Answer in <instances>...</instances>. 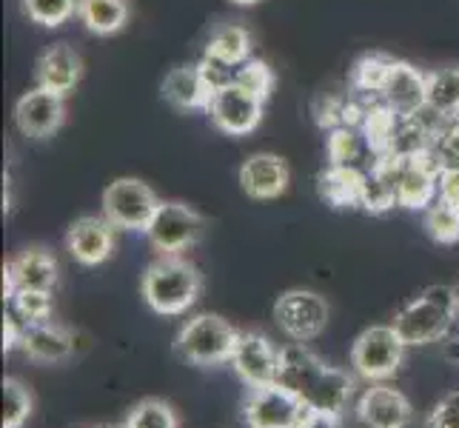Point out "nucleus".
<instances>
[{"instance_id": "obj_1", "label": "nucleus", "mask_w": 459, "mask_h": 428, "mask_svg": "<svg viewBox=\"0 0 459 428\" xmlns=\"http://www.w3.org/2000/svg\"><path fill=\"white\" fill-rule=\"evenodd\" d=\"M277 386L286 389L291 397L306 406V411H328L342 415L348 400L354 397L357 380L316 357L306 343H294L280 348V371Z\"/></svg>"}, {"instance_id": "obj_2", "label": "nucleus", "mask_w": 459, "mask_h": 428, "mask_svg": "<svg viewBox=\"0 0 459 428\" xmlns=\"http://www.w3.org/2000/svg\"><path fill=\"white\" fill-rule=\"evenodd\" d=\"M146 306L154 314L178 317L192 309L203 294L200 268L183 255H160L152 260L140 283Z\"/></svg>"}, {"instance_id": "obj_3", "label": "nucleus", "mask_w": 459, "mask_h": 428, "mask_svg": "<svg viewBox=\"0 0 459 428\" xmlns=\"http://www.w3.org/2000/svg\"><path fill=\"white\" fill-rule=\"evenodd\" d=\"M456 320L459 309L454 285H429L420 297L394 314L391 326L405 345H429L446 337Z\"/></svg>"}, {"instance_id": "obj_4", "label": "nucleus", "mask_w": 459, "mask_h": 428, "mask_svg": "<svg viewBox=\"0 0 459 428\" xmlns=\"http://www.w3.org/2000/svg\"><path fill=\"white\" fill-rule=\"evenodd\" d=\"M240 335L243 331L234 328V323H229L223 314L203 311L183 323L178 340H174V352L192 366H226L234 357Z\"/></svg>"}, {"instance_id": "obj_5", "label": "nucleus", "mask_w": 459, "mask_h": 428, "mask_svg": "<svg viewBox=\"0 0 459 428\" xmlns=\"http://www.w3.org/2000/svg\"><path fill=\"white\" fill-rule=\"evenodd\" d=\"M205 231V217L183 200H160L152 223L146 226V240L157 255H183L195 249Z\"/></svg>"}, {"instance_id": "obj_6", "label": "nucleus", "mask_w": 459, "mask_h": 428, "mask_svg": "<svg viewBox=\"0 0 459 428\" xmlns=\"http://www.w3.org/2000/svg\"><path fill=\"white\" fill-rule=\"evenodd\" d=\"M405 348L394 326H371L351 345V369L366 383H385L403 369Z\"/></svg>"}, {"instance_id": "obj_7", "label": "nucleus", "mask_w": 459, "mask_h": 428, "mask_svg": "<svg viewBox=\"0 0 459 428\" xmlns=\"http://www.w3.org/2000/svg\"><path fill=\"white\" fill-rule=\"evenodd\" d=\"M103 217L120 231H146L160 205L154 188L140 178H117L103 188Z\"/></svg>"}, {"instance_id": "obj_8", "label": "nucleus", "mask_w": 459, "mask_h": 428, "mask_svg": "<svg viewBox=\"0 0 459 428\" xmlns=\"http://www.w3.org/2000/svg\"><path fill=\"white\" fill-rule=\"evenodd\" d=\"M328 300L311 289H289L274 303V320L294 343L320 337L328 326Z\"/></svg>"}, {"instance_id": "obj_9", "label": "nucleus", "mask_w": 459, "mask_h": 428, "mask_svg": "<svg viewBox=\"0 0 459 428\" xmlns=\"http://www.w3.org/2000/svg\"><path fill=\"white\" fill-rule=\"evenodd\" d=\"M263 100L257 94L246 92L243 86L229 83L223 89L214 92V98L209 103V115L212 123L217 126L220 132L229 137H246L260 126L263 120Z\"/></svg>"}, {"instance_id": "obj_10", "label": "nucleus", "mask_w": 459, "mask_h": 428, "mask_svg": "<svg viewBox=\"0 0 459 428\" xmlns=\"http://www.w3.org/2000/svg\"><path fill=\"white\" fill-rule=\"evenodd\" d=\"M303 415L306 406L277 383L248 389L243 400V420L248 428H297Z\"/></svg>"}, {"instance_id": "obj_11", "label": "nucleus", "mask_w": 459, "mask_h": 428, "mask_svg": "<svg viewBox=\"0 0 459 428\" xmlns=\"http://www.w3.org/2000/svg\"><path fill=\"white\" fill-rule=\"evenodd\" d=\"M231 366L248 389L274 386L280 371V348L263 331H243L237 340Z\"/></svg>"}, {"instance_id": "obj_12", "label": "nucleus", "mask_w": 459, "mask_h": 428, "mask_svg": "<svg viewBox=\"0 0 459 428\" xmlns=\"http://www.w3.org/2000/svg\"><path fill=\"white\" fill-rule=\"evenodd\" d=\"M63 120H66V98H60L49 89L35 86L21 94L18 103H14V123L31 140L52 137L63 126Z\"/></svg>"}, {"instance_id": "obj_13", "label": "nucleus", "mask_w": 459, "mask_h": 428, "mask_svg": "<svg viewBox=\"0 0 459 428\" xmlns=\"http://www.w3.org/2000/svg\"><path fill=\"white\" fill-rule=\"evenodd\" d=\"M357 420L366 428H408L414 423V406L400 389L371 383L357 400Z\"/></svg>"}, {"instance_id": "obj_14", "label": "nucleus", "mask_w": 459, "mask_h": 428, "mask_svg": "<svg viewBox=\"0 0 459 428\" xmlns=\"http://www.w3.org/2000/svg\"><path fill=\"white\" fill-rule=\"evenodd\" d=\"M117 229L100 214L77 217L66 231V249L81 266H100L112 258Z\"/></svg>"}, {"instance_id": "obj_15", "label": "nucleus", "mask_w": 459, "mask_h": 428, "mask_svg": "<svg viewBox=\"0 0 459 428\" xmlns=\"http://www.w3.org/2000/svg\"><path fill=\"white\" fill-rule=\"evenodd\" d=\"M237 178H240L243 192L251 200H274L289 188L291 169L280 154L257 152V154L246 157L240 171H237Z\"/></svg>"}, {"instance_id": "obj_16", "label": "nucleus", "mask_w": 459, "mask_h": 428, "mask_svg": "<svg viewBox=\"0 0 459 428\" xmlns=\"http://www.w3.org/2000/svg\"><path fill=\"white\" fill-rule=\"evenodd\" d=\"M160 94L178 112H209L214 89L205 81L200 63H180V66L169 69V74L163 77Z\"/></svg>"}, {"instance_id": "obj_17", "label": "nucleus", "mask_w": 459, "mask_h": 428, "mask_svg": "<svg viewBox=\"0 0 459 428\" xmlns=\"http://www.w3.org/2000/svg\"><path fill=\"white\" fill-rule=\"evenodd\" d=\"M400 180H397V200L403 209H429L439 197V169L431 154L400 157Z\"/></svg>"}, {"instance_id": "obj_18", "label": "nucleus", "mask_w": 459, "mask_h": 428, "mask_svg": "<svg viewBox=\"0 0 459 428\" xmlns=\"http://www.w3.org/2000/svg\"><path fill=\"white\" fill-rule=\"evenodd\" d=\"M379 98H383V103L388 109H394L400 118H414L425 109V98H429V74L420 72L414 63L397 60Z\"/></svg>"}, {"instance_id": "obj_19", "label": "nucleus", "mask_w": 459, "mask_h": 428, "mask_svg": "<svg viewBox=\"0 0 459 428\" xmlns=\"http://www.w3.org/2000/svg\"><path fill=\"white\" fill-rule=\"evenodd\" d=\"M81 77H83V60L69 43H55L38 57L35 81L40 89H49L60 94V98H66V94L77 89Z\"/></svg>"}, {"instance_id": "obj_20", "label": "nucleus", "mask_w": 459, "mask_h": 428, "mask_svg": "<svg viewBox=\"0 0 459 428\" xmlns=\"http://www.w3.org/2000/svg\"><path fill=\"white\" fill-rule=\"evenodd\" d=\"M23 354L31 362H43V366H52V362L69 360L74 352V337L66 326L60 323H35L23 328V340H21Z\"/></svg>"}, {"instance_id": "obj_21", "label": "nucleus", "mask_w": 459, "mask_h": 428, "mask_svg": "<svg viewBox=\"0 0 459 428\" xmlns=\"http://www.w3.org/2000/svg\"><path fill=\"white\" fill-rule=\"evenodd\" d=\"M4 272L12 277L14 289H43L52 292L57 285V260L49 249L29 246L18 258L6 260Z\"/></svg>"}, {"instance_id": "obj_22", "label": "nucleus", "mask_w": 459, "mask_h": 428, "mask_svg": "<svg viewBox=\"0 0 459 428\" xmlns=\"http://www.w3.org/2000/svg\"><path fill=\"white\" fill-rule=\"evenodd\" d=\"M320 197L334 209H362V192H366V171L357 166H331L316 174Z\"/></svg>"}, {"instance_id": "obj_23", "label": "nucleus", "mask_w": 459, "mask_h": 428, "mask_svg": "<svg viewBox=\"0 0 459 428\" xmlns=\"http://www.w3.org/2000/svg\"><path fill=\"white\" fill-rule=\"evenodd\" d=\"M400 157L383 154L371 163L366 171V192H362V209L371 214H385L394 205H400L397 200V180H400Z\"/></svg>"}, {"instance_id": "obj_24", "label": "nucleus", "mask_w": 459, "mask_h": 428, "mask_svg": "<svg viewBox=\"0 0 459 428\" xmlns=\"http://www.w3.org/2000/svg\"><path fill=\"white\" fill-rule=\"evenodd\" d=\"M77 21H81L91 35L112 38L132 21V0H81Z\"/></svg>"}, {"instance_id": "obj_25", "label": "nucleus", "mask_w": 459, "mask_h": 428, "mask_svg": "<svg viewBox=\"0 0 459 428\" xmlns=\"http://www.w3.org/2000/svg\"><path fill=\"white\" fill-rule=\"evenodd\" d=\"M251 49H255V40H251V31L246 26L223 23L212 31L203 57H212V60L226 63V66L240 69L246 60H251Z\"/></svg>"}, {"instance_id": "obj_26", "label": "nucleus", "mask_w": 459, "mask_h": 428, "mask_svg": "<svg viewBox=\"0 0 459 428\" xmlns=\"http://www.w3.org/2000/svg\"><path fill=\"white\" fill-rule=\"evenodd\" d=\"M425 109L446 123L459 120V66H446L429 74Z\"/></svg>"}, {"instance_id": "obj_27", "label": "nucleus", "mask_w": 459, "mask_h": 428, "mask_svg": "<svg viewBox=\"0 0 459 428\" xmlns=\"http://www.w3.org/2000/svg\"><path fill=\"white\" fill-rule=\"evenodd\" d=\"M397 126H400V115L394 112V109H388L383 100L368 106L366 118L359 123V135L366 137L374 157L391 154V143H394V135H397Z\"/></svg>"}, {"instance_id": "obj_28", "label": "nucleus", "mask_w": 459, "mask_h": 428, "mask_svg": "<svg viewBox=\"0 0 459 428\" xmlns=\"http://www.w3.org/2000/svg\"><path fill=\"white\" fill-rule=\"evenodd\" d=\"M397 57H391L385 52H368L357 57V63L351 66V74H348V83H351L354 92L359 94H383L391 69Z\"/></svg>"}, {"instance_id": "obj_29", "label": "nucleus", "mask_w": 459, "mask_h": 428, "mask_svg": "<svg viewBox=\"0 0 459 428\" xmlns=\"http://www.w3.org/2000/svg\"><path fill=\"white\" fill-rule=\"evenodd\" d=\"M425 231H429V237L439 246L459 243V205L437 197L429 209H425Z\"/></svg>"}, {"instance_id": "obj_30", "label": "nucleus", "mask_w": 459, "mask_h": 428, "mask_svg": "<svg viewBox=\"0 0 459 428\" xmlns=\"http://www.w3.org/2000/svg\"><path fill=\"white\" fill-rule=\"evenodd\" d=\"M6 309L18 317L23 326H35V323H46L52 320V292L43 289H18L14 297L6 303Z\"/></svg>"}, {"instance_id": "obj_31", "label": "nucleus", "mask_w": 459, "mask_h": 428, "mask_svg": "<svg viewBox=\"0 0 459 428\" xmlns=\"http://www.w3.org/2000/svg\"><path fill=\"white\" fill-rule=\"evenodd\" d=\"M35 411V394L18 377L4 380V428H23Z\"/></svg>"}, {"instance_id": "obj_32", "label": "nucleus", "mask_w": 459, "mask_h": 428, "mask_svg": "<svg viewBox=\"0 0 459 428\" xmlns=\"http://www.w3.org/2000/svg\"><path fill=\"white\" fill-rule=\"evenodd\" d=\"M129 428H180V417L178 411H174L171 403L160 400V397H146L140 400L132 411L129 417H126Z\"/></svg>"}, {"instance_id": "obj_33", "label": "nucleus", "mask_w": 459, "mask_h": 428, "mask_svg": "<svg viewBox=\"0 0 459 428\" xmlns=\"http://www.w3.org/2000/svg\"><path fill=\"white\" fill-rule=\"evenodd\" d=\"M81 0H23V12L31 23H38L43 29H57L63 23H69Z\"/></svg>"}, {"instance_id": "obj_34", "label": "nucleus", "mask_w": 459, "mask_h": 428, "mask_svg": "<svg viewBox=\"0 0 459 428\" xmlns=\"http://www.w3.org/2000/svg\"><path fill=\"white\" fill-rule=\"evenodd\" d=\"M234 83H237V86H243V89H246V92H251V94H257V98L265 103L268 98H272L277 77H274V69L268 66L265 60L251 57V60H246V63H243L240 69H237Z\"/></svg>"}, {"instance_id": "obj_35", "label": "nucleus", "mask_w": 459, "mask_h": 428, "mask_svg": "<svg viewBox=\"0 0 459 428\" xmlns=\"http://www.w3.org/2000/svg\"><path fill=\"white\" fill-rule=\"evenodd\" d=\"M359 129L351 126H337V129L328 132V163L331 166H354L359 161L362 152V140Z\"/></svg>"}, {"instance_id": "obj_36", "label": "nucleus", "mask_w": 459, "mask_h": 428, "mask_svg": "<svg viewBox=\"0 0 459 428\" xmlns=\"http://www.w3.org/2000/svg\"><path fill=\"white\" fill-rule=\"evenodd\" d=\"M425 428H459V391H448L434 406Z\"/></svg>"}, {"instance_id": "obj_37", "label": "nucleus", "mask_w": 459, "mask_h": 428, "mask_svg": "<svg viewBox=\"0 0 459 428\" xmlns=\"http://www.w3.org/2000/svg\"><path fill=\"white\" fill-rule=\"evenodd\" d=\"M342 109H345V100L340 98H323L316 103V123L323 126V129H337L342 126Z\"/></svg>"}, {"instance_id": "obj_38", "label": "nucleus", "mask_w": 459, "mask_h": 428, "mask_svg": "<svg viewBox=\"0 0 459 428\" xmlns=\"http://www.w3.org/2000/svg\"><path fill=\"white\" fill-rule=\"evenodd\" d=\"M439 200H448V203L459 205V169L439 171Z\"/></svg>"}, {"instance_id": "obj_39", "label": "nucleus", "mask_w": 459, "mask_h": 428, "mask_svg": "<svg viewBox=\"0 0 459 428\" xmlns=\"http://www.w3.org/2000/svg\"><path fill=\"white\" fill-rule=\"evenodd\" d=\"M23 328H26V326L6 309V314H4V352H12V348H18V345H21V340H23Z\"/></svg>"}, {"instance_id": "obj_40", "label": "nucleus", "mask_w": 459, "mask_h": 428, "mask_svg": "<svg viewBox=\"0 0 459 428\" xmlns=\"http://www.w3.org/2000/svg\"><path fill=\"white\" fill-rule=\"evenodd\" d=\"M297 428H342L340 415H328V411H306Z\"/></svg>"}, {"instance_id": "obj_41", "label": "nucleus", "mask_w": 459, "mask_h": 428, "mask_svg": "<svg viewBox=\"0 0 459 428\" xmlns=\"http://www.w3.org/2000/svg\"><path fill=\"white\" fill-rule=\"evenodd\" d=\"M231 4H237V6H255V4H260V0H231Z\"/></svg>"}, {"instance_id": "obj_42", "label": "nucleus", "mask_w": 459, "mask_h": 428, "mask_svg": "<svg viewBox=\"0 0 459 428\" xmlns=\"http://www.w3.org/2000/svg\"><path fill=\"white\" fill-rule=\"evenodd\" d=\"M100 428H129V423L123 420V423H108V425H100Z\"/></svg>"}, {"instance_id": "obj_43", "label": "nucleus", "mask_w": 459, "mask_h": 428, "mask_svg": "<svg viewBox=\"0 0 459 428\" xmlns=\"http://www.w3.org/2000/svg\"><path fill=\"white\" fill-rule=\"evenodd\" d=\"M454 289H456V309H459V283L454 285Z\"/></svg>"}, {"instance_id": "obj_44", "label": "nucleus", "mask_w": 459, "mask_h": 428, "mask_svg": "<svg viewBox=\"0 0 459 428\" xmlns=\"http://www.w3.org/2000/svg\"><path fill=\"white\" fill-rule=\"evenodd\" d=\"M98 428H100V425H98Z\"/></svg>"}]
</instances>
